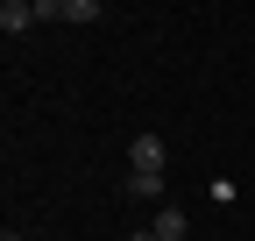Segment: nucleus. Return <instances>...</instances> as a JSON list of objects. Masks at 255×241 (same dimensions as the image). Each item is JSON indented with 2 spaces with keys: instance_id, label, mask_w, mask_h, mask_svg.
Segmentation results:
<instances>
[{
  "instance_id": "nucleus-1",
  "label": "nucleus",
  "mask_w": 255,
  "mask_h": 241,
  "mask_svg": "<svg viewBox=\"0 0 255 241\" xmlns=\"http://www.w3.org/2000/svg\"><path fill=\"white\" fill-rule=\"evenodd\" d=\"M36 21H43L36 0H0V28H7V36H21V28H36Z\"/></svg>"
},
{
  "instance_id": "nucleus-6",
  "label": "nucleus",
  "mask_w": 255,
  "mask_h": 241,
  "mask_svg": "<svg viewBox=\"0 0 255 241\" xmlns=\"http://www.w3.org/2000/svg\"><path fill=\"white\" fill-rule=\"evenodd\" d=\"M128 241H156V234H149V227H135V234H128Z\"/></svg>"
},
{
  "instance_id": "nucleus-5",
  "label": "nucleus",
  "mask_w": 255,
  "mask_h": 241,
  "mask_svg": "<svg viewBox=\"0 0 255 241\" xmlns=\"http://www.w3.org/2000/svg\"><path fill=\"white\" fill-rule=\"evenodd\" d=\"M64 21H100V0H64Z\"/></svg>"
},
{
  "instance_id": "nucleus-2",
  "label": "nucleus",
  "mask_w": 255,
  "mask_h": 241,
  "mask_svg": "<svg viewBox=\"0 0 255 241\" xmlns=\"http://www.w3.org/2000/svg\"><path fill=\"white\" fill-rule=\"evenodd\" d=\"M128 170H163V135H135L128 142Z\"/></svg>"
},
{
  "instance_id": "nucleus-3",
  "label": "nucleus",
  "mask_w": 255,
  "mask_h": 241,
  "mask_svg": "<svg viewBox=\"0 0 255 241\" xmlns=\"http://www.w3.org/2000/svg\"><path fill=\"white\" fill-rule=\"evenodd\" d=\"M149 234H156V241H184V206H156Z\"/></svg>"
},
{
  "instance_id": "nucleus-4",
  "label": "nucleus",
  "mask_w": 255,
  "mask_h": 241,
  "mask_svg": "<svg viewBox=\"0 0 255 241\" xmlns=\"http://www.w3.org/2000/svg\"><path fill=\"white\" fill-rule=\"evenodd\" d=\"M128 199H156L163 206V170H128Z\"/></svg>"
},
{
  "instance_id": "nucleus-7",
  "label": "nucleus",
  "mask_w": 255,
  "mask_h": 241,
  "mask_svg": "<svg viewBox=\"0 0 255 241\" xmlns=\"http://www.w3.org/2000/svg\"><path fill=\"white\" fill-rule=\"evenodd\" d=\"M0 241H28V234H0Z\"/></svg>"
}]
</instances>
